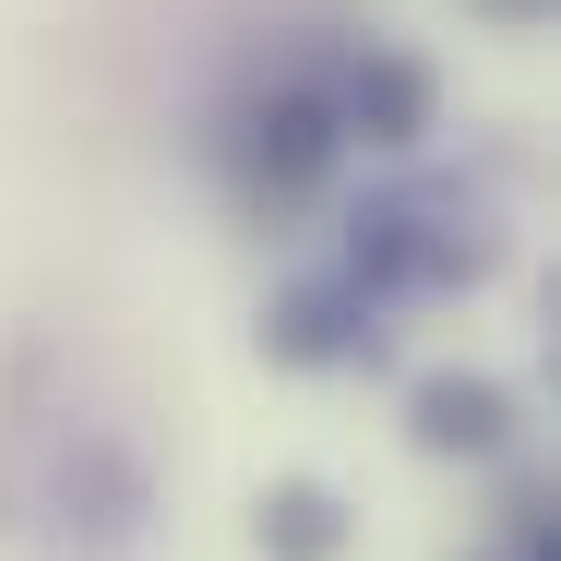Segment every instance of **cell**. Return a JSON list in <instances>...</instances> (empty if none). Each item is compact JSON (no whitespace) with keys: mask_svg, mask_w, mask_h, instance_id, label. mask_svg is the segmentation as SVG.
<instances>
[{"mask_svg":"<svg viewBox=\"0 0 561 561\" xmlns=\"http://www.w3.org/2000/svg\"><path fill=\"white\" fill-rule=\"evenodd\" d=\"M431 431H443V443H478V431H490V394H431Z\"/></svg>","mask_w":561,"mask_h":561,"instance_id":"1","label":"cell"}]
</instances>
